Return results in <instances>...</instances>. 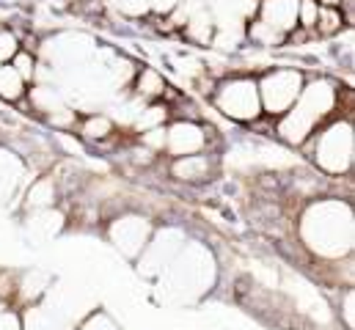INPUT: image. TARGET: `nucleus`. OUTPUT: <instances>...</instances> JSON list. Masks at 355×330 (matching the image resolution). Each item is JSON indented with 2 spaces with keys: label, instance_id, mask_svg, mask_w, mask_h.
<instances>
[{
  "label": "nucleus",
  "instance_id": "obj_1",
  "mask_svg": "<svg viewBox=\"0 0 355 330\" xmlns=\"http://www.w3.org/2000/svg\"><path fill=\"white\" fill-rule=\"evenodd\" d=\"M303 237L306 243L322 256H342L345 250H350L353 240V215L347 207L325 201V204H314L309 209V215L303 218Z\"/></svg>",
  "mask_w": 355,
  "mask_h": 330
},
{
  "label": "nucleus",
  "instance_id": "obj_21",
  "mask_svg": "<svg viewBox=\"0 0 355 330\" xmlns=\"http://www.w3.org/2000/svg\"><path fill=\"white\" fill-rule=\"evenodd\" d=\"M119 6H121V11L130 14V17H141V14L149 11V0H119Z\"/></svg>",
  "mask_w": 355,
  "mask_h": 330
},
{
  "label": "nucleus",
  "instance_id": "obj_13",
  "mask_svg": "<svg viewBox=\"0 0 355 330\" xmlns=\"http://www.w3.org/2000/svg\"><path fill=\"white\" fill-rule=\"evenodd\" d=\"M317 25H320V31L322 33H336L339 28H342V14L339 11H334V8H322L320 6V17H317Z\"/></svg>",
  "mask_w": 355,
  "mask_h": 330
},
{
  "label": "nucleus",
  "instance_id": "obj_12",
  "mask_svg": "<svg viewBox=\"0 0 355 330\" xmlns=\"http://www.w3.org/2000/svg\"><path fill=\"white\" fill-rule=\"evenodd\" d=\"M160 121H166V107H160V105L141 110V113H138V119H135V124H138L144 132H146V130H155V127H160Z\"/></svg>",
  "mask_w": 355,
  "mask_h": 330
},
{
  "label": "nucleus",
  "instance_id": "obj_6",
  "mask_svg": "<svg viewBox=\"0 0 355 330\" xmlns=\"http://www.w3.org/2000/svg\"><path fill=\"white\" fill-rule=\"evenodd\" d=\"M207 138H204V130L190 124V121H177L168 132H166V146L171 155L177 157H187V155H198L204 149Z\"/></svg>",
  "mask_w": 355,
  "mask_h": 330
},
{
  "label": "nucleus",
  "instance_id": "obj_19",
  "mask_svg": "<svg viewBox=\"0 0 355 330\" xmlns=\"http://www.w3.org/2000/svg\"><path fill=\"white\" fill-rule=\"evenodd\" d=\"M17 53H19V42H17V36L8 33V31H0V64L11 61Z\"/></svg>",
  "mask_w": 355,
  "mask_h": 330
},
{
  "label": "nucleus",
  "instance_id": "obj_24",
  "mask_svg": "<svg viewBox=\"0 0 355 330\" xmlns=\"http://www.w3.org/2000/svg\"><path fill=\"white\" fill-rule=\"evenodd\" d=\"M345 6H347V22H353V0H345Z\"/></svg>",
  "mask_w": 355,
  "mask_h": 330
},
{
  "label": "nucleus",
  "instance_id": "obj_2",
  "mask_svg": "<svg viewBox=\"0 0 355 330\" xmlns=\"http://www.w3.org/2000/svg\"><path fill=\"white\" fill-rule=\"evenodd\" d=\"M334 102H336V91H334L331 82L317 80V82H311L309 88H303L300 96H297V102L284 113V121H281V127H278L281 138L289 141V144L306 141V135L314 130V124H317L322 116L331 113Z\"/></svg>",
  "mask_w": 355,
  "mask_h": 330
},
{
  "label": "nucleus",
  "instance_id": "obj_10",
  "mask_svg": "<svg viewBox=\"0 0 355 330\" xmlns=\"http://www.w3.org/2000/svg\"><path fill=\"white\" fill-rule=\"evenodd\" d=\"M22 94H25V80L11 67H0V99L17 102Z\"/></svg>",
  "mask_w": 355,
  "mask_h": 330
},
{
  "label": "nucleus",
  "instance_id": "obj_15",
  "mask_svg": "<svg viewBox=\"0 0 355 330\" xmlns=\"http://www.w3.org/2000/svg\"><path fill=\"white\" fill-rule=\"evenodd\" d=\"M53 201V184L44 179V182H36L33 184V190H31V198H28V204L31 207H47Z\"/></svg>",
  "mask_w": 355,
  "mask_h": 330
},
{
  "label": "nucleus",
  "instance_id": "obj_20",
  "mask_svg": "<svg viewBox=\"0 0 355 330\" xmlns=\"http://www.w3.org/2000/svg\"><path fill=\"white\" fill-rule=\"evenodd\" d=\"M144 144H146L149 149H163V146H166V130H163V127L146 130V132H144Z\"/></svg>",
  "mask_w": 355,
  "mask_h": 330
},
{
  "label": "nucleus",
  "instance_id": "obj_7",
  "mask_svg": "<svg viewBox=\"0 0 355 330\" xmlns=\"http://www.w3.org/2000/svg\"><path fill=\"white\" fill-rule=\"evenodd\" d=\"M113 243L121 248L127 256H135L138 250L146 248L149 240V226L144 223V218H121L116 226H113Z\"/></svg>",
  "mask_w": 355,
  "mask_h": 330
},
{
  "label": "nucleus",
  "instance_id": "obj_5",
  "mask_svg": "<svg viewBox=\"0 0 355 330\" xmlns=\"http://www.w3.org/2000/svg\"><path fill=\"white\" fill-rule=\"evenodd\" d=\"M317 163L328 173H342L353 163V127L347 121L334 124L317 141Z\"/></svg>",
  "mask_w": 355,
  "mask_h": 330
},
{
  "label": "nucleus",
  "instance_id": "obj_16",
  "mask_svg": "<svg viewBox=\"0 0 355 330\" xmlns=\"http://www.w3.org/2000/svg\"><path fill=\"white\" fill-rule=\"evenodd\" d=\"M320 17V3L317 0H300L297 6V22H303L306 28H314Z\"/></svg>",
  "mask_w": 355,
  "mask_h": 330
},
{
  "label": "nucleus",
  "instance_id": "obj_11",
  "mask_svg": "<svg viewBox=\"0 0 355 330\" xmlns=\"http://www.w3.org/2000/svg\"><path fill=\"white\" fill-rule=\"evenodd\" d=\"M166 91V80L155 72V69H144L141 75H138V94L141 96H157V94H163Z\"/></svg>",
  "mask_w": 355,
  "mask_h": 330
},
{
  "label": "nucleus",
  "instance_id": "obj_8",
  "mask_svg": "<svg viewBox=\"0 0 355 330\" xmlns=\"http://www.w3.org/2000/svg\"><path fill=\"white\" fill-rule=\"evenodd\" d=\"M297 6H300V0H265L262 22L284 36L286 31H292L297 25Z\"/></svg>",
  "mask_w": 355,
  "mask_h": 330
},
{
  "label": "nucleus",
  "instance_id": "obj_17",
  "mask_svg": "<svg viewBox=\"0 0 355 330\" xmlns=\"http://www.w3.org/2000/svg\"><path fill=\"white\" fill-rule=\"evenodd\" d=\"M110 119L107 116H94V119H89L86 121V127H83V135L86 138H105L107 132H110Z\"/></svg>",
  "mask_w": 355,
  "mask_h": 330
},
{
  "label": "nucleus",
  "instance_id": "obj_4",
  "mask_svg": "<svg viewBox=\"0 0 355 330\" xmlns=\"http://www.w3.org/2000/svg\"><path fill=\"white\" fill-rule=\"evenodd\" d=\"M257 88H259L262 110H267L270 116H284L297 102L303 91V78L295 69H275L265 75L262 82H257Z\"/></svg>",
  "mask_w": 355,
  "mask_h": 330
},
{
  "label": "nucleus",
  "instance_id": "obj_9",
  "mask_svg": "<svg viewBox=\"0 0 355 330\" xmlns=\"http://www.w3.org/2000/svg\"><path fill=\"white\" fill-rule=\"evenodd\" d=\"M174 176L184 179V182H198L204 176H209V160L204 155H187V157H179L174 163Z\"/></svg>",
  "mask_w": 355,
  "mask_h": 330
},
{
  "label": "nucleus",
  "instance_id": "obj_23",
  "mask_svg": "<svg viewBox=\"0 0 355 330\" xmlns=\"http://www.w3.org/2000/svg\"><path fill=\"white\" fill-rule=\"evenodd\" d=\"M182 0H149V8H155L157 14H171Z\"/></svg>",
  "mask_w": 355,
  "mask_h": 330
},
{
  "label": "nucleus",
  "instance_id": "obj_14",
  "mask_svg": "<svg viewBox=\"0 0 355 330\" xmlns=\"http://www.w3.org/2000/svg\"><path fill=\"white\" fill-rule=\"evenodd\" d=\"M251 39H254L257 44H265V47H270V44H278L284 36H281L278 31L267 28L265 22H254V28H251Z\"/></svg>",
  "mask_w": 355,
  "mask_h": 330
},
{
  "label": "nucleus",
  "instance_id": "obj_22",
  "mask_svg": "<svg viewBox=\"0 0 355 330\" xmlns=\"http://www.w3.org/2000/svg\"><path fill=\"white\" fill-rule=\"evenodd\" d=\"M83 330H119V328H116L105 314H94L89 322L83 325Z\"/></svg>",
  "mask_w": 355,
  "mask_h": 330
},
{
  "label": "nucleus",
  "instance_id": "obj_18",
  "mask_svg": "<svg viewBox=\"0 0 355 330\" xmlns=\"http://www.w3.org/2000/svg\"><path fill=\"white\" fill-rule=\"evenodd\" d=\"M11 61H14L11 69H14L22 80H33V75H36V64H33V58H31L28 53H17Z\"/></svg>",
  "mask_w": 355,
  "mask_h": 330
},
{
  "label": "nucleus",
  "instance_id": "obj_3",
  "mask_svg": "<svg viewBox=\"0 0 355 330\" xmlns=\"http://www.w3.org/2000/svg\"><path fill=\"white\" fill-rule=\"evenodd\" d=\"M215 105L220 113H226L234 121H254L262 113V102H259V88L257 80L251 78H234L226 80L218 94H215Z\"/></svg>",
  "mask_w": 355,
  "mask_h": 330
},
{
  "label": "nucleus",
  "instance_id": "obj_25",
  "mask_svg": "<svg viewBox=\"0 0 355 330\" xmlns=\"http://www.w3.org/2000/svg\"><path fill=\"white\" fill-rule=\"evenodd\" d=\"M322 3H325V6L331 8V6H336V3H342V0H322Z\"/></svg>",
  "mask_w": 355,
  "mask_h": 330
}]
</instances>
